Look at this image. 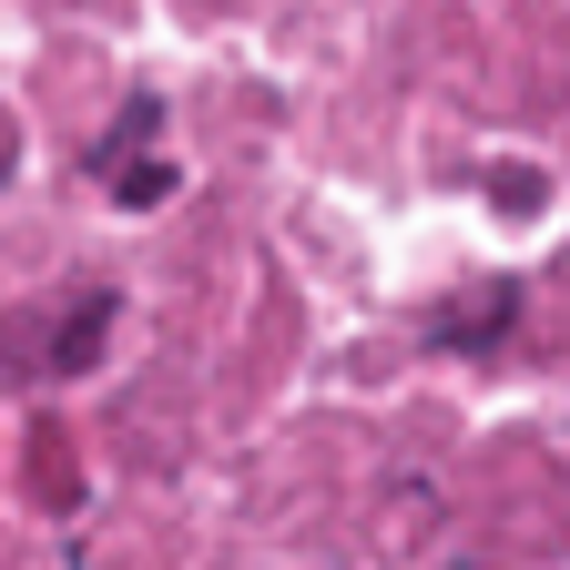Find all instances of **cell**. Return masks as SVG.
Here are the masks:
<instances>
[{"instance_id":"1","label":"cell","mask_w":570,"mask_h":570,"mask_svg":"<svg viewBox=\"0 0 570 570\" xmlns=\"http://www.w3.org/2000/svg\"><path fill=\"white\" fill-rule=\"evenodd\" d=\"M510 316H520V285L459 296V306H439V346H499V336H510Z\"/></svg>"},{"instance_id":"2","label":"cell","mask_w":570,"mask_h":570,"mask_svg":"<svg viewBox=\"0 0 570 570\" xmlns=\"http://www.w3.org/2000/svg\"><path fill=\"white\" fill-rule=\"evenodd\" d=\"M102 326H112V296L92 285V296H82V306L61 316V336H51V377H71V367H92V356H102Z\"/></svg>"},{"instance_id":"3","label":"cell","mask_w":570,"mask_h":570,"mask_svg":"<svg viewBox=\"0 0 570 570\" xmlns=\"http://www.w3.org/2000/svg\"><path fill=\"white\" fill-rule=\"evenodd\" d=\"M164 194H174V164H164V154H142V164L112 174V204H132V214H142V204H164Z\"/></svg>"}]
</instances>
